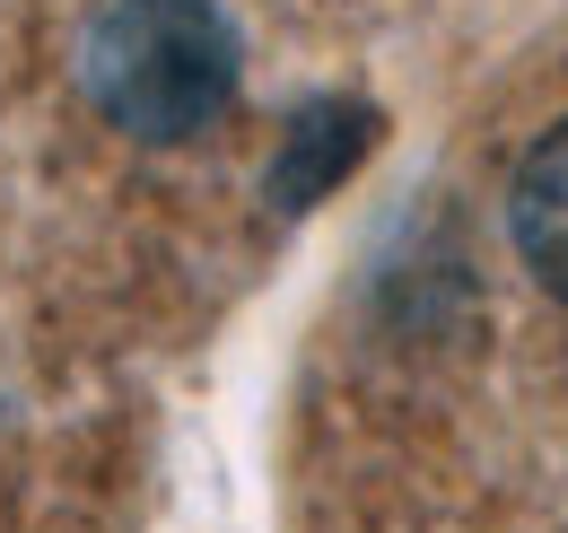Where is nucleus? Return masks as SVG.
<instances>
[{
  "mask_svg": "<svg viewBox=\"0 0 568 533\" xmlns=\"http://www.w3.org/2000/svg\"><path fill=\"white\" fill-rule=\"evenodd\" d=\"M376 140V114L367 105H342V97H324V105H306L297 123H288L281 158H272V201L281 210H306V201H324L342 175L358 167V149Z\"/></svg>",
  "mask_w": 568,
  "mask_h": 533,
  "instance_id": "nucleus-3",
  "label": "nucleus"
},
{
  "mask_svg": "<svg viewBox=\"0 0 568 533\" xmlns=\"http://www.w3.org/2000/svg\"><path fill=\"white\" fill-rule=\"evenodd\" d=\"M79 79L132 140H193L236 97V27L219 0H105L88 18Z\"/></svg>",
  "mask_w": 568,
  "mask_h": 533,
  "instance_id": "nucleus-1",
  "label": "nucleus"
},
{
  "mask_svg": "<svg viewBox=\"0 0 568 533\" xmlns=\"http://www.w3.org/2000/svg\"><path fill=\"white\" fill-rule=\"evenodd\" d=\"M507 228H516L525 271L568 306V123H551V132L525 149V167L507 184Z\"/></svg>",
  "mask_w": 568,
  "mask_h": 533,
  "instance_id": "nucleus-2",
  "label": "nucleus"
}]
</instances>
